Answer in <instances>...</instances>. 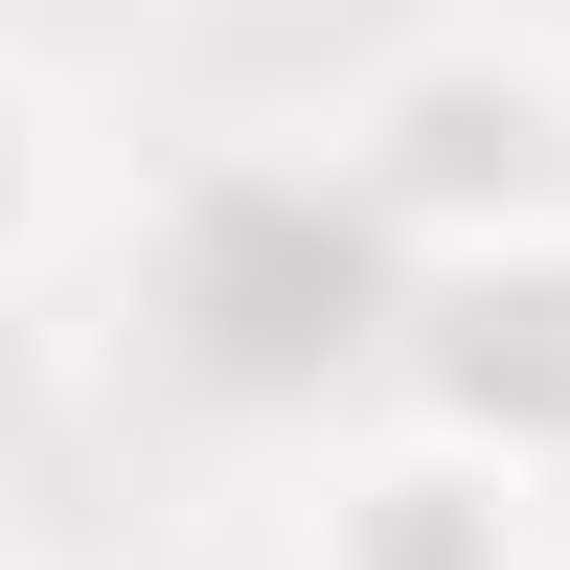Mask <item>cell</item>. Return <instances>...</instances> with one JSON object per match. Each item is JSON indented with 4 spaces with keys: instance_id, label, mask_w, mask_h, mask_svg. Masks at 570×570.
Segmentation results:
<instances>
[{
    "instance_id": "cell-1",
    "label": "cell",
    "mask_w": 570,
    "mask_h": 570,
    "mask_svg": "<svg viewBox=\"0 0 570 570\" xmlns=\"http://www.w3.org/2000/svg\"><path fill=\"white\" fill-rule=\"evenodd\" d=\"M389 228L343 206L320 137H228L137 206V365H160L206 434H343L389 389Z\"/></svg>"
},
{
    "instance_id": "cell-4",
    "label": "cell",
    "mask_w": 570,
    "mask_h": 570,
    "mask_svg": "<svg viewBox=\"0 0 570 570\" xmlns=\"http://www.w3.org/2000/svg\"><path fill=\"white\" fill-rule=\"evenodd\" d=\"M389 411H434V434L570 480V228H525V252H434V274H411V297H389Z\"/></svg>"
},
{
    "instance_id": "cell-5",
    "label": "cell",
    "mask_w": 570,
    "mask_h": 570,
    "mask_svg": "<svg viewBox=\"0 0 570 570\" xmlns=\"http://www.w3.org/2000/svg\"><path fill=\"white\" fill-rule=\"evenodd\" d=\"M69 228H91V115L0 46V297H23V274H69Z\"/></svg>"
},
{
    "instance_id": "cell-2",
    "label": "cell",
    "mask_w": 570,
    "mask_h": 570,
    "mask_svg": "<svg viewBox=\"0 0 570 570\" xmlns=\"http://www.w3.org/2000/svg\"><path fill=\"white\" fill-rule=\"evenodd\" d=\"M320 160H343V206L389 228V274L525 252V228H570V46L548 23H411L389 69H343Z\"/></svg>"
},
{
    "instance_id": "cell-3",
    "label": "cell",
    "mask_w": 570,
    "mask_h": 570,
    "mask_svg": "<svg viewBox=\"0 0 570 570\" xmlns=\"http://www.w3.org/2000/svg\"><path fill=\"white\" fill-rule=\"evenodd\" d=\"M274 570H570V480H525V456H480V434L365 389L343 434H297Z\"/></svg>"
}]
</instances>
